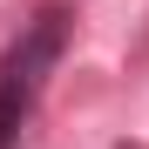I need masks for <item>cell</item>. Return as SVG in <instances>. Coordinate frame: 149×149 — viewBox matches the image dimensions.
I'll list each match as a JSON object with an SVG mask.
<instances>
[{"instance_id": "cell-1", "label": "cell", "mask_w": 149, "mask_h": 149, "mask_svg": "<svg viewBox=\"0 0 149 149\" xmlns=\"http://www.w3.org/2000/svg\"><path fill=\"white\" fill-rule=\"evenodd\" d=\"M61 54H68V14L47 7V14H34L20 27V41L0 61V149H14L20 129L34 122V102H41L47 74L61 68Z\"/></svg>"}]
</instances>
